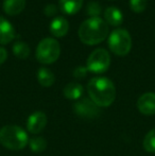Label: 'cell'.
<instances>
[{"mask_svg":"<svg viewBox=\"0 0 155 156\" xmlns=\"http://www.w3.org/2000/svg\"><path fill=\"white\" fill-rule=\"evenodd\" d=\"M87 93L99 107H107L115 101L116 88L110 79L97 76L91 79L87 85Z\"/></svg>","mask_w":155,"mask_h":156,"instance_id":"1","label":"cell"},{"mask_svg":"<svg viewBox=\"0 0 155 156\" xmlns=\"http://www.w3.org/2000/svg\"><path fill=\"white\" fill-rule=\"evenodd\" d=\"M108 34V25L100 17H90L79 28V37L86 45L100 44Z\"/></svg>","mask_w":155,"mask_h":156,"instance_id":"2","label":"cell"},{"mask_svg":"<svg viewBox=\"0 0 155 156\" xmlns=\"http://www.w3.org/2000/svg\"><path fill=\"white\" fill-rule=\"evenodd\" d=\"M29 142L28 134L23 127L17 125H5L0 129V144L9 150L18 151Z\"/></svg>","mask_w":155,"mask_h":156,"instance_id":"3","label":"cell"},{"mask_svg":"<svg viewBox=\"0 0 155 156\" xmlns=\"http://www.w3.org/2000/svg\"><path fill=\"white\" fill-rule=\"evenodd\" d=\"M61 54V46L56 39L46 37L39 41L36 48V58L41 64H52Z\"/></svg>","mask_w":155,"mask_h":156,"instance_id":"4","label":"cell"},{"mask_svg":"<svg viewBox=\"0 0 155 156\" xmlns=\"http://www.w3.org/2000/svg\"><path fill=\"white\" fill-rule=\"evenodd\" d=\"M108 47L117 55H126L132 47V38L125 29L114 30L108 36Z\"/></svg>","mask_w":155,"mask_h":156,"instance_id":"5","label":"cell"},{"mask_svg":"<svg viewBox=\"0 0 155 156\" xmlns=\"http://www.w3.org/2000/svg\"><path fill=\"white\" fill-rule=\"evenodd\" d=\"M111 65L110 53L103 48L93 50L87 58L86 68L93 73H102L106 71Z\"/></svg>","mask_w":155,"mask_h":156,"instance_id":"6","label":"cell"},{"mask_svg":"<svg viewBox=\"0 0 155 156\" xmlns=\"http://www.w3.org/2000/svg\"><path fill=\"white\" fill-rule=\"evenodd\" d=\"M73 111L78 116L83 118H95L99 115V106L93 100L83 98L73 104Z\"/></svg>","mask_w":155,"mask_h":156,"instance_id":"7","label":"cell"},{"mask_svg":"<svg viewBox=\"0 0 155 156\" xmlns=\"http://www.w3.org/2000/svg\"><path fill=\"white\" fill-rule=\"evenodd\" d=\"M47 124V116L43 112L33 113L27 121V129L32 134H38L45 129Z\"/></svg>","mask_w":155,"mask_h":156,"instance_id":"8","label":"cell"},{"mask_svg":"<svg viewBox=\"0 0 155 156\" xmlns=\"http://www.w3.org/2000/svg\"><path fill=\"white\" fill-rule=\"evenodd\" d=\"M137 107L143 115H155V94L146 93L137 100Z\"/></svg>","mask_w":155,"mask_h":156,"instance_id":"9","label":"cell"},{"mask_svg":"<svg viewBox=\"0 0 155 156\" xmlns=\"http://www.w3.org/2000/svg\"><path fill=\"white\" fill-rule=\"evenodd\" d=\"M15 37V29L12 23L4 17L0 16V44L5 45L12 41Z\"/></svg>","mask_w":155,"mask_h":156,"instance_id":"10","label":"cell"},{"mask_svg":"<svg viewBox=\"0 0 155 156\" xmlns=\"http://www.w3.org/2000/svg\"><path fill=\"white\" fill-rule=\"evenodd\" d=\"M69 30V23L66 18L62 16H58L52 19L50 23V31L56 37L64 36Z\"/></svg>","mask_w":155,"mask_h":156,"instance_id":"11","label":"cell"},{"mask_svg":"<svg viewBox=\"0 0 155 156\" xmlns=\"http://www.w3.org/2000/svg\"><path fill=\"white\" fill-rule=\"evenodd\" d=\"M104 19L107 25L111 26H119L122 23L123 20V15L122 12L117 9L116 6H108L104 11Z\"/></svg>","mask_w":155,"mask_h":156,"instance_id":"12","label":"cell"},{"mask_svg":"<svg viewBox=\"0 0 155 156\" xmlns=\"http://www.w3.org/2000/svg\"><path fill=\"white\" fill-rule=\"evenodd\" d=\"M83 5V0H58V6L64 14H76Z\"/></svg>","mask_w":155,"mask_h":156,"instance_id":"13","label":"cell"},{"mask_svg":"<svg viewBox=\"0 0 155 156\" xmlns=\"http://www.w3.org/2000/svg\"><path fill=\"white\" fill-rule=\"evenodd\" d=\"M26 0H4L3 10L8 15H17L25 9Z\"/></svg>","mask_w":155,"mask_h":156,"instance_id":"14","label":"cell"},{"mask_svg":"<svg viewBox=\"0 0 155 156\" xmlns=\"http://www.w3.org/2000/svg\"><path fill=\"white\" fill-rule=\"evenodd\" d=\"M64 96L69 100H79L84 93V88L81 84L76 82H71L64 87Z\"/></svg>","mask_w":155,"mask_h":156,"instance_id":"15","label":"cell"},{"mask_svg":"<svg viewBox=\"0 0 155 156\" xmlns=\"http://www.w3.org/2000/svg\"><path fill=\"white\" fill-rule=\"evenodd\" d=\"M37 80L41 86L49 87L54 83L55 78H54V74L51 70L48 69V68L43 67L37 72Z\"/></svg>","mask_w":155,"mask_h":156,"instance_id":"16","label":"cell"},{"mask_svg":"<svg viewBox=\"0 0 155 156\" xmlns=\"http://www.w3.org/2000/svg\"><path fill=\"white\" fill-rule=\"evenodd\" d=\"M13 52L19 58H27L30 54V48L23 41H16L13 46Z\"/></svg>","mask_w":155,"mask_h":156,"instance_id":"17","label":"cell"},{"mask_svg":"<svg viewBox=\"0 0 155 156\" xmlns=\"http://www.w3.org/2000/svg\"><path fill=\"white\" fill-rule=\"evenodd\" d=\"M29 147L32 152L41 153L47 148V141L43 137H33L29 140Z\"/></svg>","mask_w":155,"mask_h":156,"instance_id":"18","label":"cell"},{"mask_svg":"<svg viewBox=\"0 0 155 156\" xmlns=\"http://www.w3.org/2000/svg\"><path fill=\"white\" fill-rule=\"evenodd\" d=\"M143 148L150 153H155V129H151L143 139Z\"/></svg>","mask_w":155,"mask_h":156,"instance_id":"19","label":"cell"},{"mask_svg":"<svg viewBox=\"0 0 155 156\" xmlns=\"http://www.w3.org/2000/svg\"><path fill=\"white\" fill-rule=\"evenodd\" d=\"M86 12H87V14L90 15L91 17H99L98 15H100V13H101V6L96 1L89 2L88 5H87Z\"/></svg>","mask_w":155,"mask_h":156,"instance_id":"20","label":"cell"},{"mask_svg":"<svg viewBox=\"0 0 155 156\" xmlns=\"http://www.w3.org/2000/svg\"><path fill=\"white\" fill-rule=\"evenodd\" d=\"M130 5L134 12L140 13L147 6V0H130Z\"/></svg>","mask_w":155,"mask_h":156,"instance_id":"21","label":"cell"},{"mask_svg":"<svg viewBox=\"0 0 155 156\" xmlns=\"http://www.w3.org/2000/svg\"><path fill=\"white\" fill-rule=\"evenodd\" d=\"M87 71H88V69H87L86 67L80 66V67H77L75 70H73V76H75V78H78V79H83L86 76Z\"/></svg>","mask_w":155,"mask_h":156,"instance_id":"22","label":"cell"},{"mask_svg":"<svg viewBox=\"0 0 155 156\" xmlns=\"http://www.w3.org/2000/svg\"><path fill=\"white\" fill-rule=\"evenodd\" d=\"M58 12V8H56L55 4H47L44 9V13H45L47 16H53Z\"/></svg>","mask_w":155,"mask_h":156,"instance_id":"23","label":"cell"},{"mask_svg":"<svg viewBox=\"0 0 155 156\" xmlns=\"http://www.w3.org/2000/svg\"><path fill=\"white\" fill-rule=\"evenodd\" d=\"M6 58H8V52H6V50L4 49V48L0 47V64L5 62Z\"/></svg>","mask_w":155,"mask_h":156,"instance_id":"24","label":"cell"}]
</instances>
